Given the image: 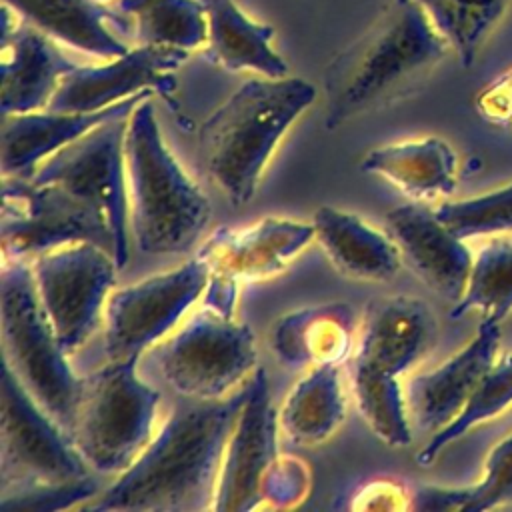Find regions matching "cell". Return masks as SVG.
Segmentation results:
<instances>
[{"instance_id": "ffe728a7", "label": "cell", "mask_w": 512, "mask_h": 512, "mask_svg": "<svg viewBox=\"0 0 512 512\" xmlns=\"http://www.w3.org/2000/svg\"><path fill=\"white\" fill-rule=\"evenodd\" d=\"M76 68L42 30L26 20L0 38V110L24 114L46 110L62 78Z\"/></svg>"}, {"instance_id": "52a82bcc", "label": "cell", "mask_w": 512, "mask_h": 512, "mask_svg": "<svg viewBox=\"0 0 512 512\" xmlns=\"http://www.w3.org/2000/svg\"><path fill=\"white\" fill-rule=\"evenodd\" d=\"M0 332L2 358L40 406L68 430L84 378L74 374L68 354L58 344L38 298L30 262L2 260Z\"/></svg>"}, {"instance_id": "4fadbf2b", "label": "cell", "mask_w": 512, "mask_h": 512, "mask_svg": "<svg viewBox=\"0 0 512 512\" xmlns=\"http://www.w3.org/2000/svg\"><path fill=\"white\" fill-rule=\"evenodd\" d=\"M208 278V266L194 254L176 268L112 290L104 306L106 358H140L198 302Z\"/></svg>"}, {"instance_id": "4316f807", "label": "cell", "mask_w": 512, "mask_h": 512, "mask_svg": "<svg viewBox=\"0 0 512 512\" xmlns=\"http://www.w3.org/2000/svg\"><path fill=\"white\" fill-rule=\"evenodd\" d=\"M132 18L140 44L192 52L206 44L208 20L202 0H118Z\"/></svg>"}, {"instance_id": "e0dca14e", "label": "cell", "mask_w": 512, "mask_h": 512, "mask_svg": "<svg viewBox=\"0 0 512 512\" xmlns=\"http://www.w3.org/2000/svg\"><path fill=\"white\" fill-rule=\"evenodd\" d=\"M386 228L414 272L436 294L456 304L466 290L474 262L464 240L420 202L388 210Z\"/></svg>"}, {"instance_id": "d590c367", "label": "cell", "mask_w": 512, "mask_h": 512, "mask_svg": "<svg viewBox=\"0 0 512 512\" xmlns=\"http://www.w3.org/2000/svg\"><path fill=\"white\" fill-rule=\"evenodd\" d=\"M94 2H100V4H104V2H106V0H94Z\"/></svg>"}, {"instance_id": "277c9868", "label": "cell", "mask_w": 512, "mask_h": 512, "mask_svg": "<svg viewBox=\"0 0 512 512\" xmlns=\"http://www.w3.org/2000/svg\"><path fill=\"white\" fill-rule=\"evenodd\" d=\"M128 222L138 250L184 254L204 234L212 206L166 146L152 96L128 116L124 136Z\"/></svg>"}, {"instance_id": "4dcf8cb0", "label": "cell", "mask_w": 512, "mask_h": 512, "mask_svg": "<svg viewBox=\"0 0 512 512\" xmlns=\"http://www.w3.org/2000/svg\"><path fill=\"white\" fill-rule=\"evenodd\" d=\"M512 404V354L494 362V366L484 374L478 386L472 390L468 402L460 410V414L434 432V436L426 442V446L416 454V462L420 466H428L434 458L462 434H466L472 426L494 418L502 410Z\"/></svg>"}, {"instance_id": "836d02e7", "label": "cell", "mask_w": 512, "mask_h": 512, "mask_svg": "<svg viewBox=\"0 0 512 512\" xmlns=\"http://www.w3.org/2000/svg\"><path fill=\"white\" fill-rule=\"evenodd\" d=\"M408 494L402 484L392 480H376L360 488L354 496V510H404L410 508Z\"/></svg>"}, {"instance_id": "8992f818", "label": "cell", "mask_w": 512, "mask_h": 512, "mask_svg": "<svg viewBox=\"0 0 512 512\" xmlns=\"http://www.w3.org/2000/svg\"><path fill=\"white\" fill-rule=\"evenodd\" d=\"M138 358L108 360L84 376L66 430L92 472L122 474L150 444L160 392L136 370Z\"/></svg>"}, {"instance_id": "1f68e13d", "label": "cell", "mask_w": 512, "mask_h": 512, "mask_svg": "<svg viewBox=\"0 0 512 512\" xmlns=\"http://www.w3.org/2000/svg\"><path fill=\"white\" fill-rule=\"evenodd\" d=\"M434 212L462 240L508 232L512 230V184L476 198L442 202Z\"/></svg>"}, {"instance_id": "cb8c5ba5", "label": "cell", "mask_w": 512, "mask_h": 512, "mask_svg": "<svg viewBox=\"0 0 512 512\" xmlns=\"http://www.w3.org/2000/svg\"><path fill=\"white\" fill-rule=\"evenodd\" d=\"M360 168L382 176L414 200L450 194L456 188V154L436 136L374 148Z\"/></svg>"}, {"instance_id": "7402d4cb", "label": "cell", "mask_w": 512, "mask_h": 512, "mask_svg": "<svg viewBox=\"0 0 512 512\" xmlns=\"http://www.w3.org/2000/svg\"><path fill=\"white\" fill-rule=\"evenodd\" d=\"M354 310L346 302H324L280 316L270 346L288 368L342 364L352 352Z\"/></svg>"}, {"instance_id": "e575fe53", "label": "cell", "mask_w": 512, "mask_h": 512, "mask_svg": "<svg viewBox=\"0 0 512 512\" xmlns=\"http://www.w3.org/2000/svg\"><path fill=\"white\" fill-rule=\"evenodd\" d=\"M478 110L484 118L506 122L512 118V70L492 82L478 96Z\"/></svg>"}, {"instance_id": "f1b7e54d", "label": "cell", "mask_w": 512, "mask_h": 512, "mask_svg": "<svg viewBox=\"0 0 512 512\" xmlns=\"http://www.w3.org/2000/svg\"><path fill=\"white\" fill-rule=\"evenodd\" d=\"M480 310L482 320L502 322L512 312V238H494L474 256L462 298L450 318Z\"/></svg>"}, {"instance_id": "83f0119b", "label": "cell", "mask_w": 512, "mask_h": 512, "mask_svg": "<svg viewBox=\"0 0 512 512\" xmlns=\"http://www.w3.org/2000/svg\"><path fill=\"white\" fill-rule=\"evenodd\" d=\"M512 502V434L498 442L486 460V476L468 488L422 486L410 508L420 512H482Z\"/></svg>"}, {"instance_id": "484cf974", "label": "cell", "mask_w": 512, "mask_h": 512, "mask_svg": "<svg viewBox=\"0 0 512 512\" xmlns=\"http://www.w3.org/2000/svg\"><path fill=\"white\" fill-rule=\"evenodd\" d=\"M346 416V396L338 364H322L294 384L278 414V424L300 446L328 440Z\"/></svg>"}, {"instance_id": "9c48e42d", "label": "cell", "mask_w": 512, "mask_h": 512, "mask_svg": "<svg viewBox=\"0 0 512 512\" xmlns=\"http://www.w3.org/2000/svg\"><path fill=\"white\" fill-rule=\"evenodd\" d=\"M250 326L202 306L164 342L158 354L164 380L186 398L216 400L232 394L256 366Z\"/></svg>"}, {"instance_id": "d6a6232c", "label": "cell", "mask_w": 512, "mask_h": 512, "mask_svg": "<svg viewBox=\"0 0 512 512\" xmlns=\"http://www.w3.org/2000/svg\"><path fill=\"white\" fill-rule=\"evenodd\" d=\"M98 494L92 474L68 482L34 484L2 492L0 504L4 512H56L80 506Z\"/></svg>"}, {"instance_id": "8fae6325", "label": "cell", "mask_w": 512, "mask_h": 512, "mask_svg": "<svg viewBox=\"0 0 512 512\" xmlns=\"http://www.w3.org/2000/svg\"><path fill=\"white\" fill-rule=\"evenodd\" d=\"M312 240V222L280 216L216 228L196 252L210 270L202 306L234 318L238 288L280 274Z\"/></svg>"}, {"instance_id": "ac0fdd59", "label": "cell", "mask_w": 512, "mask_h": 512, "mask_svg": "<svg viewBox=\"0 0 512 512\" xmlns=\"http://www.w3.org/2000/svg\"><path fill=\"white\" fill-rule=\"evenodd\" d=\"M498 344L500 324L480 320L476 336L458 354L438 368L414 376L404 388L410 422L420 430L432 432L450 424L484 374L494 366Z\"/></svg>"}, {"instance_id": "6da1fadb", "label": "cell", "mask_w": 512, "mask_h": 512, "mask_svg": "<svg viewBox=\"0 0 512 512\" xmlns=\"http://www.w3.org/2000/svg\"><path fill=\"white\" fill-rule=\"evenodd\" d=\"M248 390L250 378L224 398L182 396L142 454L90 508L104 512L212 510L226 444Z\"/></svg>"}, {"instance_id": "7a4b0ae2", "label": "cell", "mask_w": 512, "mask_h": 512, "mask_svg": "<svg viewBox=\"0 0 512 512\" xmlns=\"http://www.w3.org/2000/svg\"><path fill=\"white\" fill-rule=\"evenodd\" d=\"M450 44L416 0H394L324 70L326 128L406 96L446 56Z\"/></svg>"}, {"instance_id": "603a6c76", "label": "cell", "mask_w": 512, "mask_h": 512, "mask_svg": "<svg viewBox=\"0 0 512 512\" xmlns=\"http://www.w3.org/2000/svg\"><path fill=\"white\" fill-rule=\"evenodd\" d=\"M208 20L204 56L230 72L288 76V62L274 50V28L252 20L234 0H202Z\"/></svg>"}, {"instance_id": "ba28073f", "label": "cell", "mask_w": 512, "mask_h": 512, "mask_svg": "<svg viewBox=\"0 0 512 512\" xmlns=\"http://www.w3.org/2000/svg\"><path fill=\"white\" fill-rule=\"evenodd\" d=\"M0 236L2 260L32 262L74 242H94L114 256L108 218L96 204L58 184L32 178H2Z\"/></svg>"}, {"instance_id": "5bb4252c", "label": "cell", "mask_w": 512, "mask_h": 512, "mask_svg": "<svg viewBox=\"0 0 512 512\" xmlns=\"http://www.w3.org/2000/svg\"><path fill=\"white\" fill-rule=\"evenodd\" d=\"M128 116L108 120L48 156L30 176L34 182L58 184L96 204L114 236V258L124 268L128 246V184L124 136Z\"/></svg>"}, {"instance_id": "d4e9b609", "label": "cell", "mask_w": 512, "mask_h": 512, "mask_svg": "<svg viewBox=\"0 0 512 512\" xmlns=\"http://www.w3.org/2000/svg\"><path fill=\"white\" fill-rule=\"evenodd\" d=\"M12 6L28 24L52 40L68 44L98 58H116L130 48L120 42L106 20L118 16L94 0H2Z\"/></svg>"}, {"instance_id": "5b68a950", "label": "cell", "mask_w": 512, "mask_h": 512, "mask_svg": "<svg viewBox=\"0 0 512 512\" xmlns=\"http://www.w3.org/2000/svg\"><path fill=\"white\" fill-rule=\"evenodd\" d=\"M434 332V316L420 298L384 296L366 304L352 350L350 382L360 416L388 446L412 442L406 394L398 378L430 348Z\"/></svg>"}, {"instance_id": "44dd1931", "label": "cell", "mask_w": 512, "mask_h": 512, "mask_svg": "<svg viewBox=\"0 0 512 512\" xmlns=\"http://www.w3.org/2000/svg\"><path fill=\"white\" fill-rule=\"evenodd\" d=\"M312 226L330 264L346 278L386 282L396 276L402 256L398 244L358 214L320 206L312 216Z\"/></svg>"}, {"instance_id": "d6986e66", "label": "cell", "mask_w": 512, "mask_h": 512, "mask_svg": "<svg viewBox=\"0 0 512 512\" xmlns=\"http://www.w3.org/2000/svg\"><path fill=\"white\" fill-rule=\"evenodd\" d=\"M148 96L154 92L144 90L94 112L36 110L2 116V174L30 178L48 156L108 120L130 116Z\"/></svg>"}, {"instance_id": "7c38bea8", "label": "cell", "mask_w": 512, "mask_h": 512, "mask_svg": "<svg viewBox=\"0 0 512 512\" xmlns=\"http://www.w3.org/2000/svg\"><path fill=\"white\" fill-rule=\"evenodd\" d=\"M30 268L58 344L72 354L96 330L120 268L112 252L94 242L48 250Z\"/></svg>"}, {"instance_id": "9a60e30c", "label": "cell", "mask_w": 512, "mask_h": 512, "mask_svg": "<svg viewBox=\"0 0 512 512\" xmlns=\"http://www.w3.org/2000/svg\"><path fill=\"white\" fill-rule=\"evenodd\" d=\"M278 426L266 370L256 368L226 444L212 504L214 512H248L264 504L266 484L282 458L276 442Z\"/></svg>"}, {"instance_id": "f546056e", "label": "cell", "mask_w": 512, "mask_h": 512, "mask_svg": "<svg viewBox=\"0 0 512 512\" xmlns=\"http://www.w3.org/2000/svg\"><path fill=\"white\" fill-rule=\"evenodd\" d=\"M436 30L458 54L464 68L476 62V56L502 20L512 0H416Z\"/></svg>"}, {"instance_id": "30bf717a", "label": "cell", "mask_w": 512, "mask_h": 512, "mask_svg": "<svg viewBox=\"0 0 512 512\" xmlns=\"http://www.w3.org/2000/svg\"><path fill=\"white\" fill-rule=\"evenodd\" d=\"M66 430L40 406L8 362L0 360L2 492L90 476Z\"/></svg>"}, {"instance_id": "2e32d148", "label": "cell", "mask_w": 512, "mask_h": 512, "mask_svg": "<svg viewBox=\"0 0 512 512\" xmlns=\"http://www.w3.org/2000/svg\"><path fill=\"white\" fill-rule=\"evenodd\" d=\"M190 52L140 44L128 52L110 58L106 64L72 68L56 88L46 110L54 112H94L108 108L144 90L170 100L178 70Z\"/></svg>"}, {"instance_id": "3957f363", "label": "cell", "mask_w": 512, "mask_h": 512, "mask_svg": "<svg viewBox=\"0 0 512 512\" xmlns=\"http://www.w3.org/2000/svg\"><path fill=\"white\" fill-rule=\"evenodd\" d=\"M314 100L308 80L262 76L244 82L202 122V166L234 206L254 196L278 142Z\"/></svg>"}]
</instances>
